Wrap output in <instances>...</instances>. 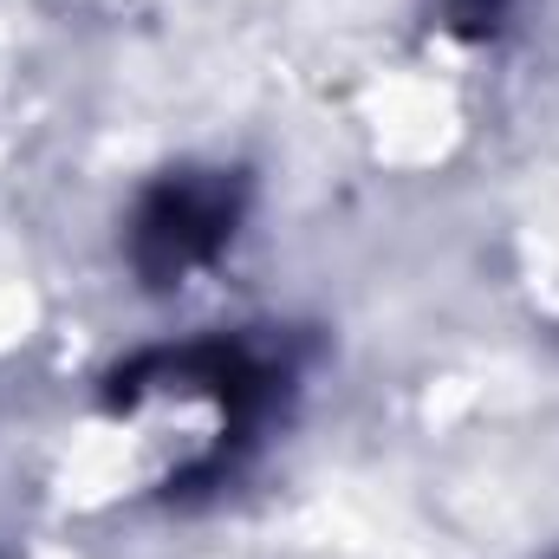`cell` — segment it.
Returning a JSON list of instances; mask_svg holds the SVG:
<instances>
[{
    "mask_svg": "<svg viewBox=\"0 0 559 559\" xmlns=\"http://www.w3.org/2000/svg\"><path fill=\"white\" fill-rule=\"evenodd\" d=\"M241 189L228 176H169L143 195L131 222V261L150 286H169L176 274L215 261L235 235Z\"/></svg>",
    "mask_w": 559,
    "mask_h": 559,
    "instance_id": "1",
    "label": "cell"
},
{
    "mask_svg": "<svg viewBox=\"0 0 559 559\" xmlns=\"http://www.w3.org/2000/svg\"><path fill=\"white\" fill-rule=\"evenodd\" d=\"M501 7H508V0H455V20H462L468 33H481V26L501 20Z\"/></svg>",
    "mask_w": 559,
    "mask_h": 559,
    "instance_id": "2",
    "label": "cell"
}]
</instances>
